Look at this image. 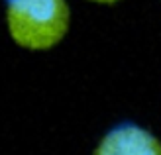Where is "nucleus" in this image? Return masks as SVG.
I'll use <instances>...</instances> for the list:
<instances>
[{
    "mask_svg": "<svg viewBox=\"0 0 161 155\" xmlns=\"http://www.w3.org/2000/svg\"><path fill=\"white\" fill-rule=\"evenodd\" d=\"M10 39L31 53L55 49L71 30L69 0H4Z\"/></svg>",
    "mask_w": 161,
    "mask_h": 155,
    "instance_id": "nucleus-1",
    "label": "nucleus"
},
{
    "mask_svg": "<svg viewBox=\"0 0 161 155\" xmlns=\"http://www.w3.org/2000/svg\"><path fill=\"white\" fill-rule=\"evenodd\" d=\"M92 155H161V140L136 122H122L100 137Z\"/></svg>",
    "mask_w": 161,
    "mask_h": 155,
    "instance_id": "nucleus-2",
    "label": "nucleus"
},
{
    "mask_svg": "<svg viewBox=\"0 0 161 155\" xmlns=\"http://www.w3.org/2000/svg\"><path fill=\"white\" fill-rule=\"evenodd\" d=\"M85 2H88V4H96V6H116V4L122 2V0H85Z\"/></svg>",
    "mask_w": 161,
    "mask_h": 155,
    "instance_id": "nucleus-3",
    "label": "nucleus"
}]
</instances>
